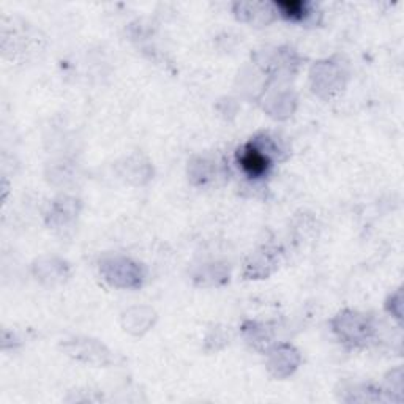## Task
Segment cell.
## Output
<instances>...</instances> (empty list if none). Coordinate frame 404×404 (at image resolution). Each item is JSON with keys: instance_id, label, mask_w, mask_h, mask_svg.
Masks as SVG:
<instances>
[{"instance_id": "1", "label": "cell", "mask_w": 404, "mask_h": 404, "mask_svg": "<svg viewBox=\"0 0 404 404\" xmlns=\"http://www.w3.org/2000/svg\"><path fill=\"white\" fill-rule=\"evenodd\" d=\"M239 163L242 169L247 172L249 177H264L270 168V158L263 152V148L248 144L239 150Z\"/></svg>"}, {"instance_id": "2", "label": "cell", "mask_w": 404, "mask_h": 404, "mask_svg": "<svg viewBox=\"0 0 404 404\" xmlns=\"http://www.w3.org/2000/svg\"><path fill=\"white\" fill-rule=\"evenodd\" d=\"M277 5L289 20L300 21L308 15V5L305 2H280Z\"/></svg>"}]
</instances>
